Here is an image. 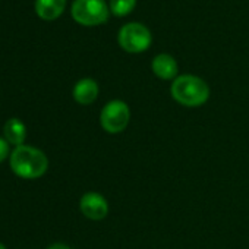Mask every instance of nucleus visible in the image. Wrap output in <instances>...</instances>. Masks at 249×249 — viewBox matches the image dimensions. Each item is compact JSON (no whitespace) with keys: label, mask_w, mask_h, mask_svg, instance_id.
<instances>
[{"label":"nucleus","mask_w":249,"mask_h":249,"mask_svg":"<svg viewBox=\"0 0 249 249\" xmlns=\"http://www.w3.org/2000/svg\"><path fill=\"white\" fill-rule=\"evenodd\" d=\"M11 169L22 179H38L47 172L49 159L36 147L21 145L11 154Z\"/></svg>","instance_id":"f257e3e1"},{"label":"nucleus","mask_w":249,"mask_h":249,"mask_svg":"<svg viewBox=\"0 0 249 249\" xmlns=\"http://www.w3.org/2000/svg\"><path fill=\"white\" fill-rule=\"evenodd\" d=\"M170 92L173 100L185 107H199L210 98L207 82L195 75H180L173 79Z\"/></svg>","instance_id":"f03ea898"},{"label":"nucleus","mask_w":249,"mask_h":249,"mask_svg":"<svg viewBox=\"0 0 249 249\" xmlns=\"http://www.w3.org/2000/svg\"><path fill=\"white\" fill-rule=\"evenodd\" d=\"M131 122L129 106L122 100H111L107 103L100 113L101 128L107 134H120L128 128Z\"/></svg>","instance_id":"7ed1b4c3"},{"label":"nucleus","mask_w":249,"mask_h":249,"mask_svg":"<svg viewBox=\"0 0 249 249\" xmlns=\"http://www.w3.org/2000/svg\"><path fill=\"white\" fill-rule=\"evenodd\" d=\"M117 40L123 50L129 53H141L150 47L153 37L145 25L140 22H131L120 28Z\"/></svg>","instance_id":"20e7f679"},{"label":"nucleus","mask_w":249,"mask_h":249,"mask_svg":"<svg viewBox=\"0 0 249 249\" xmlns=\"http://www.w3.org/2000/svg\"><path fill=\"white\" fill-rule=\"evenodd\" d=\"M72 17L82 25H98L108 19V8L104 0H75Z\"/></svg>","instance_id":"39448f33"},{"label":"nucleus","mask_w":249,"mask_h":249,"mask_svg":"<svg viewBox=\"0 0 249 249\" xmlns=\"http://www.w3.org/2000/svg\"><path fill=\"white\" fill-rule=\"evenodd\" d=\"M79 210L87 218L98 221L107 217L108 204L103 195L97 192H87L79 201Z\"/></svg>","instance_id":"423d86ee"},{"label":"nucleus","mask_w":249,"mask_h":249,"mask_svg":"<svg viewBox=\"0 0 249 249\" xmlns=\"http://www.w3.org/2000/svg\"><path fill=\"white\" fill-rule=\"evenodd\" d=\"M151 69L160 79L167 81V79H176L179 68H178V62L175 60V57H172L170 54L161 53L153 59Z\"/></svg>","instance_id":"0eeeda50"},{"label":"nucleus","mask_w":249,"mask_h":249,"mask_svg":"<svg viewBox=\"0 0 249 249\" xmlns=\"http://www.w3.org/2000/svg\"><path fill=\"white\" fill-rule=\"evenodd\" d=\"M98 97V85L91 78H84L73 87V98L82 106L92 104Z\"/></svg>","instance_id":"6e6552de"},{"label":"nucleus","mask_w":249,"mask_h":249,"mask_svg":"<svg viewBox=\"0 0 249 249\" xmlns=\"http://www.w3.org/2000/svg\"><path fill=\"white\" fill-rule=\"evenodd\" d=\"M3 134H5V140L9 144L21 147V145H24V141L27 138V128L19 119L12 117L5 123Z\"/></svg>","instance_id":"1a4fd4ad"},{"label":"nucleus","mask_w":249,"mask_h":249,"mask_svg":"<svg viewBox=\"0 0 249 249\" xmlns=\"http://www.w3.org/2000/svg\"><path fill=\"white\" fill-rule=\"evenodd\" d=\"M66 6V0H37L36 11L41 19L53 21L60 17Z\"/></svg>","instance_id":"9d476101"},{"label":"nucleus","mask_w":249,"mask_h":249,"mask_svg":"<svg viewBox=\"0 0 249 249\" xmlns=\"http://www.w3.org/2000/svg\"><path fill=\"white\" fill-rule=\"evenodd\" d=\"M137 0H110V11L116 17H124L134 11Z\"/></svg>","instance_id":"9b49d317"},{"label":"nucleus","mask_w":249,"mask_h":249,"mask_svg":"<svg viewBox=\"0 0 249 249\" xmlns=\"http://www.w3.org/2000/svg\"><path fill=\"white\" fill-rule=\"evenodd\" d=\"M8 154H9V142L3 138H0V163L6 160Z\"/></svg>","instance_id":"f8f14e48"},{"label":"nucleus","mask_w":249,"mask_h":249,"mask_svg":"<svg viewBox=\"0 0 249 249\" xmlns=\"http://www.w3.org/2000/svg\"><path fill=\"white\" fill-rule=\"evenodd\" d=\"M47 249H71V248L68 245H65V243H53Z\"/></svg>","instance_id":"ddd939ff"},{"label":"nucleus","mask_w":249,"mask_h":249,"mask_svg":"<svg viewBox=\"0 0 249 249\" xmlns=\"http://www.w3.org/2000/svg\"><path fill=\"white\" fill-rule=\"evenodd\" d=\"M0 249H6V248H5V245H3V243H0Z\"/></svg>","instance_id":"4468645a"}]
</instances>
